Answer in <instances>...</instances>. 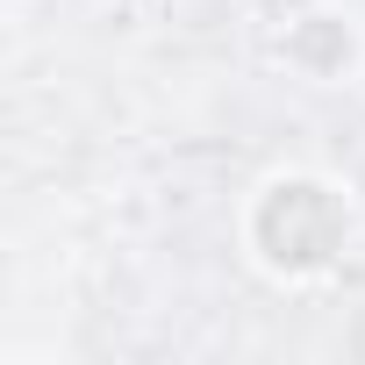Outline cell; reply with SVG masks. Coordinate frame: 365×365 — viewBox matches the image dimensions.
I'll list each match as a JSON object with an SVG mask.
<instances>
[{
  "mask_svg": "<svg viewBox=\"0 0 365 365\" xmlns=\"http://www.w3.org/2000/svg\"><path fill=\"white\" fill-rule=\"evenodd\" d=\"M358 251V194L336 172L279 165L244 201V258L272 287H315Z\"/></svg>",
  "mask_w": 365,
  "mask_h": 365,
  "instance_id": "obj_1",
  "label": "cell"
},
{
  "mask_svg": "<svg viewBox=\"0 0 365 365\" xmlns=\"http://www.w3.org/2000/svg\"><path fill=\"white\" fill-rule=\"evenodd\" d=\"M279 58H287V72L308 79V86H344V79H358V65H365V29H358L351 8L315 0V8H301V15L287 22Z\"/></svg>",
  "mask_w": 365,
  "mask_h": 365,
  "instance_id": "obj_2",
  "label": "cell"
}]
</instances>
